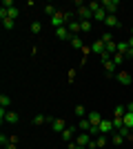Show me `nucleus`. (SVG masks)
Listing matches in <instances>:
<instances>
[{"instance_id":"nucleus-14","label":"nucleus","mask_w":133,"mask_h":149,"mask_svg":"<svg viewBox=\"0 0 133 149\" xmlns=\"http://www.w3.org/2000/svg\"><path fill=\"white\" fill-rule=\"evenodd\" d=\"M111 143H113V147H120V145L127 143V138L122 136V134H118V131H115V134H111Z\"/></svg>"},{"instance_id":"nucleus-39","label":"nucleus","mask_w":133,"mask_h":149,"mask_svg":"<svg viewBox=\"0 0 133 149\" xmlns=\"http://www.w3.org/2000/svg\"><path fill=\"white\" fill-rule=\"evenodd\" d=\"M127 42H129V47H131V49H133V36H131V38H129Z\"/></svg>"},{"instance_id":"nucleus-13","label":"nucleus","mask_w":133,"mask_h":149,"mask_svg":"<svg viewBox=\"0 0 133 149\" xmlns=\"http://www.w3.org/2000/svg\"><path fill=\"white\" fill-rule=\"evenodd\" d=\"M104 25H107L109 29H113V27H120V20H118V16H115V13H109L107 20H104Z\"/></svg>"},{"instance_id":"nucleus-19","label":"nucleus","mask_w":133,"mask_h":149,"mask_svg":"<svg viewBox=\"0 0 133 149\" xmlns=\"http://www.w3.org/2000/svg\"><path fill=\"white\" fill-rule=\"evenodd\" d=\"M93 143H95V147L100 149V147H107V143H109V140H107V136H104V134H100V136L95 138Z\"/></svg>"},{"instance_id":"nucleus-4","label":"nucleus","mask_w":133,"mask_h":149,"mask_svg":"<svg viewBox=\"0 0 133 149\" xmlns=\"http://www.w3.org/2000/svg\"><path fill=\"white\" fill-rule=\"evenodd\" d=\"M51 25L56 27V29H60V27H67V18H64V13L58 11L56 16H51Z\"/></svg>"},{"instance_id":"nucleus-40","label":"nucleus","mask_w":133,"mask_h":149,"mask_svg":"<svg viewBox=\"0 0 133 149\" xmlns=\"http://www.w3.org/2000/svg\"><path fill=\"white\" fill-rule=\"evenodd\" d=\"M76 149H89V147H82V145H76Z\"/></svg>"},{"instance_id":"nucleus-33","label":"nucleus","mask_w":133,"mask_h":149,"mask_svg":"<svg viewBox=\"0 0 133 149\" xmlns=\"http://www.w3.org/2000/svg\"><path fill=\"white\" fill-rule=\"evenodd\" d=\"M113 62H115V65L124 62V56H122V54H113Z\"/></svg>"},{"instance_id":"nucleus-15","label":"nucleus","mask_w":133,"mask_h":149,"mask_svg":"<svg viewBox=\"0 0 133 149\" xmlns=\"http://www.w3.org/2000/svg\"><path fill=\"white\" fill-rule=\"evenodd\" d=\"M51 127H53V131H60V134H62V131L67 129L69 125L64 123V120H60V118H58V120H51Z\"/></svg>"},{"instance_id":"nucleus-20","label":"nucleus","mask_w":133,"mask_h":149,"mask_svg":"<svg viewBox=\"0 0 133 149\" xmlns=\"http://www.w3.org/2000/svg\"><path fill=\"white\" fill-rule=\"evenodd\" d=\"M18 16H20V9H18V7H13V9H7V18L16 20Z\"/></svg>"},{"instance_id":"nucleus-38","label":"nucleus","mask_w":133,"mask_h":149,"mask_svg":"<svg viewBox=\"0 0 133 149\" xmlns=\"http://www.w3.org/2000/svg\"><path fill=\"white\" fill-rule=\"evenodd\" d=\"M124 58H133V49H131V47H129V51L124 54Z\"/></svg>"},{"instance_id":"nucleus-30","label":"nucleus","mask_w":133,"mask_h":149,"mask_svg":"<svg viewBox=\"0 0 133 149\" xmlns=\"http://www.w3.org/2000/svg\"><path fill=\"white\" fill-rule=\"evenodd\" d=\"M104 69H107L109 74H115V62H113V60H109V62H104Z\"/></svg>"},{"instance_id":"nucleus-32","label":"nucleus","mask_w":133,"mask_h":149,"mask_svg":"<svg viewBox=\"0 0 133 149\" xmlns=\"http://www.w3.org/2000/svg\"><path fill=\"white\" fill-rule=\"evenodd\" d=\"M102 40H104V45H109V42H115V40H113V36H111L109 31H104V33H102Z\"/></svg>"},{"instance_id":"nucleus-37","label":"nucleus","mask_w":133,"mask_h":149,"mask_svg":"<svg viewBox=\"0 0 133 149\" xmlns=\"http://www.w3.org/2000/svg\"><path fill=\"white\" fill-rule=\"evenodd\" d=\"M5 149H18V145H16V143H9V145H5Z\"/></svg>"},{"instance_id":"nucleus-24","label":"nucleus","mask_w":133,"mask_h":149,"mask_svg":"<svg viewBox=\"0 0 133 149\" xmlns=\"http://www.w3.org/2000/svg\"><path fill=\"white\" fill-rule=\"evenodd\" d=\"M9 105H11V98L2 93V96H0V107H2V109H7V107H9Z\"/></svg>"},{"instance_id":"nucleus-29","label":"nucleus","mask_w":133,"mask_h":149,"mask_svg":"<svg viewBox=\"0 0 133 149\" xmlns=\"http://www.w3.org/2000/svg\"><path fill=\"white\" fill-rule=\"evenodd\" d=\"M44 13H47V16H56V7H53V5H44Z\"/></svg>"},{"instance_id":"nucleus-1","label":"nucleus","mask_w":133,"mask_h":149,"mask_svg":"<svg viewBox=\"0 0 133 149\" xmlns=\"http://www.w3.org/2000/svg\"><path fill=\"white\" fill-rule=\"evenodd\" d=\"M20 120V116L16 111H7V109H0V123H9V125H16Z\"/></svg>"},{"instance_id":"nucleus-17","label":"nucleus","mask_w":133,"mask_h":149,"mask_svg":"<svg viewBox=\"0 0 133 149\" xmlns=\"http://www.w3.org/2000/svg\"><path fill=\"white\" fill-rule=\"evenodd\" d=\"M107 16H109V13H107V11H104V9L100 7V9H98V11L93 13V20H98V22H104V20H107Z\"/></svg>"},{"instance_id":"nucleus-35","label":"nucleus","mask_w":133,"mask_h":149,"mask_svg":"<svg viewBox=\"0 0 133 149\" xmlns=\"http://www.w3.org/2000/svg\"><path fill=\"white\" fill-rule=\"evenodd\" d=\"M2 9H13V0H5V2H2Z\"/></svg>"},{"instance_id":"nucleus-25","label":"nucleus","mask_w":133,"mask_h":149,"mask_svg":"<svg viewBox=\"0 0 133 149\" xmlns=\"http://www.w3.org/2000/svg\"><path fill=\"white\" fill-rule=\"evenodd\" d=\"M76 116L78 118H84V116H87V109H84L82 105H76Z\"/></svg>"},{"instance_id":"nucleus-9","label":"nucleus","mask_w":133,"mask_h":149,"mask_svg":"<svg viewBox=\"0 0 133 149\" xmlns=\"http://www.w3.org/2000/svg\"><path fill=\"white\" fill-rule=\"evenodd\" d=\"M118 82H120L122 87H129V85L133 82V78L129 76V71H120V74H118Z\"/></svg>"},{"instance_id":"nucleus-16","label":"nucleus","mask_w":133,"mask_h":149,"mask_svg":"<svg viewBox=\"0 0 133 149\" xmlns=\"http://www.w3.org/2000/svg\"><path fill=\"white\" fill-rule=\"evenodd\" d=\"M69 42H71V47H73V49H80V51H82L84 47H87V45H84L82 40H80V36H73V38L69 40Z\"/></svg>"},{"instance_id":"nucleus-8","label":"nucleus","mask_w":133,"mask_h":149,"mask_svg":"<svg viewBox=\"0 0 133 149\" xmlns=\"http://www.w3.org/2000/svg\"><path fill=\"white\" fill-rule=\"evenodd\" d=\"M76 127H67V129L62 131V134H60V136H62V140L64 143H73V136H76Z\"/></svg>"},{"instance_id":"nucleus-2","label":"nucleus","mask_w":133,"mask_h":149,"mask_svg":"<svg viewBox=\"0 0 133 149\" xmlns=\"http://www.w3.org/2000/svg\"><path fill=\"white\" fill-rule=\"evenodd\" d=\"M98 129H100V134H104V136H107V134H113V131H115V127H113V120L102 118V123H100V127H98Z\"/></svg>"},{"instance_id":"nucleus-21","label":"nucleus","mask_w":133,"mask_h":149,"mask_svg":"<svg viewBox=\"0 0 133 149\" xmlns=\"http://www.w3.org/2000/svg\"><path fill=\"white\" fill-rule=\"evenodd\" d=\"M2 27H5L7 31H11L13 27H16V20H11V18H5V20H2Z\"/></svg>"},{"instance_id":"nucleus-41","label":"nucleus","mask_w":133,"mask_h":149,"mask_svg":"<svg viewBox=\"0 0 133 149\" xmlns=\"http://www.w3.org/2000/svg\"><path fill=\"white\" fill-rule=\"evenodd\" d=\"M131 33H133V29H131Z\"/></svg>"},{"instance_id":"nucleus-3","label":"nucleus","mask_w":133,"mask_h":149,"mask_svg":"<svg viewBox=\"0 0 133 149\" xmlns=\"http://www.w3.org/2000/svg\"><path fill=\"white\" fill-rule=\"evenodd\" d=\"M118 7H120L118 0H102V9H104L107 13H115V11H118Z\"/></svg>"},{"instance_id":"nucleus-36","label":"nucleus","mask_w":133,"mask_h":149,"mask_svg":"<svg viewBox=\"0 0 133 149\" xmlns=\"http://www.w3.org/2000/svg\"><path fill=\"white\" fill-rule=\"evenodd\" d=\"M124 107H127V113H133V100L129 102V105H124Z\"/></svg>"},{"instance_id":"nucleus-5","label":"nucleus","mask_w":133,"mask_h":149,"mask_svg":"<svg viewBox=\"0 0 133 149\" xmlns=\"http://www.w3.org/2000/svg\"><path fill=\"white\" fill-rule=\"evenodd\" d=\"M91 134H89V131H82V134H78V138H76V143L78 145H82V147H89V145L93 143V140H91Z\"/></svg>"},{"instance_id":"nucleus-7","label":"nucleus","mask_w":133,"mask_h":149,"mask_svg":"<svg viewBox=\"0 0 133 149\" xmlns=\"http://www.w3.org/2000/svg\"><path fill=\"white\" fill-rule=\"evenodd\" d=\"M78 16H80V20H91V18H93V11H91V7H80V9H78Z\"/></svg>"},{"instance_id":"nucleus-26","label":"nucleus","mask_w":133,"mask_h":149,"mask_svg":"<svg viewBox=\"0 0 133 149\" xmlns=\"http://www.w3.org/2000/svg\"><path fill=\"white\" fill-rule=\"evenodd\" d=\"M80 25H82V31H91L93 29V22H91V20H80Z\"/></svg>"},{"instance_id":"nucleus-10","label":"nucleus","mask_w":133,"mask_h":149,"mask_svg":"<svg viewBox=\"0 0 133 149\" xmlns=\"http://www.w3.org/2000/svg\"><path fill=\"white\" fill-rule=\"evenodd\" d=\"M56 38L58 40H71L73 36H71V31L67 27H60V29H56Z\"/></svg>"},{"instance_id":"nucleus-6","label":"nucleus","mask_w":133,"mask_h":149,"mask_svg":"<svg viewBox=\"0 0 133 149\" xmlns=\"http://www.w3.org/2000/svg\"><path fill=\"white\" fill-rule=\"evenodd\" d=\"M104 51H107V45H104V40H95L93 45H91V54H98V56H102V54H104Z\"/></svg>"},{"instance_id":"nucleus-27","label":"nucleus","mask_w":133,"mask_h":149,"mask_svg":"<svg viewBox=\"0 0 133 149\" xmlns=\"http://www.w3.org/2000/svg\"><path fill=\"white\" fill-rule=\"evenodd\" d=\"M127 51H129V42H118V54H122V56H124Z\"/></svg>"},{"instance_id":"nucleus-34","label":"nucleus","mask_w":133,"mask_h":149,"mask_svg":"<svg viewBox=\"0 0 133 149\" xmlns=\"http://www.w3.org/2000/svg\"><path fill=\"white\" fill-rule=\"evenodd\" d=\"M42 123H47L44 116H36V118H33V125H42Z\"/></svg>"},{"instance_id":"nucleus-12","label":"nucleus","mask_w":133,"mask_h":149,"mask_svg":"<svg viewBox=\"0 0 133 149\" xmlns=\"http://www.w3.org/2000/svg\"><path fill=\"white\" fill-rule=\"evenodd\" d=\"M89 123H91V127H100V123H102V113H98V111H89Z\"/></svg>"},{"instance_id":"nucleus-22","label":"nucleus","mask_w":133,"mask_h":149,"mask_svg":"<svg viewBox=\"0 0 133 149\" xmlns=\"http://www.w3.org/2000/svg\"><path fill=\"white\" fill-rule=\"evenodd\" d=\"M124 127H129V129H133V113H124Z\"/></svg>"},{"instance_id":"nucleus-18","label":"nucleus","mask_w":133,"mask_h":149,"mask_svg":"<svg viewBox=\"0 0 133 149\" xmlns=\"http://www.w3.org/2000/svg\"><path fill=\"white\" fill-rule=\"evenodd\" d=\"M124 113H127V107H124V105H118L113 109V116H115V118H124Z\"/></svg>"},{"instance_id":"nucleus-23","label":"nucleus","mask_w":133,"mask_h":149,"mask_svg":"<svg viewBox=\"0 0 133 149\" xmlns=\"http://www.w3.org/2000/svg\"><path fill=\"white\" fill-rule=\"evenodd\" d=\"M78 129H82V131H89V129H91V123H89V118H82V120H80Z\"/></svg>"},{"instance_id":"nucleus-31","label":"nucleus","mask_w":133,"mask_h":149,"mask_svg":"<svg viewBox=\"0 0 133 149\" xmlns=\"http://www.w3.org/2000/svg\"><path fill=\"white\" fill-rule=\"evenodd\" d=\"M40 29H42V25H40V22H31V33H33V36H38Z\"/></svg>"},{"instance_id":"nucleus-11","label":"nucleus","mask_w":133,"mask_h":149,"mask_svg":"<svg viewBox=\"0 0 133 149\" xmlns=\"http://www.w3.org/2000/svg\"><path fill=\"white\" fill-rule=\"evenodd\" d=\"M67 29L71 31V36H78V33L82 31V25H80V20H71L69 25H67Z\"/></svg>"},{"instance_id":"nucleus-28","label":"nucleus","mask_w":133,"mask_h":149,"mask_svg":"<svg viewBox=\"0 0 133 149\" xmlns=\"http://www.w3.org/2000/svg\"><path fill=\"white\" fill-rule=\"evenodd\" d=\"M113 127H115V131H120L122 127H124V120H122V118H115V116H113Z\"/></svg>"}]
</instances>
